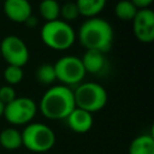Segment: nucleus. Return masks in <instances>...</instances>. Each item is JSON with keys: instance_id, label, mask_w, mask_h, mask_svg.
<instances>
[{"instance_id": "f257e3e1", "label": "nucleus", "mask_w": 154, "mask_h": 154, "mask_svg": "<svg viewBox=\"0 0 154 154\" xmlns=\"http://www.w3.org/2000/svg\"><path fill=\"white\" fill-rule=\"evenodd\" d=\"M76 37L85 51H97L106 54L112 48L114 32L109 22L100 17H91L81 24Z\"/></svg>"}, {"instance_id": "f03ea898", "label": "nucleus", "mask_w": 154, "mask_h": 154, "mask_svg": "<svg viewBox=\"0 0 154 154\" xmlns=\"http://www.w3.org/2000/svg\"><path fill=\"white\" fill-rule=\"evenodd\" d=\"M75 107L73 91L70 87L63 84L52 85L48 88L38 103L42 116L51 120L65 119Z\"/></svg>"}, {"instance_id": "7ed1b4c3", "label": "nucleus", "mask_w": 154, "mask_h": 154, "mask_svg": "<svg viewBox=\"0 0 154 154\" xmlns=\"http://www.w3.org/2000/svg\"><path fill=\"white\" fill-rule=\"evenodd\" d=\"M40 36L43 45L53 51H66L76 41L73 28L61 19L46 22L41 28Z\"/></svg>"}, {"instance_id": "20e7f679", "label": "nucleus", "mask_w": 154, "mask_h": 154, "mask_svg": "<svg viewBox=\"0 0 154 154\" xmlns=\"http://www.w3.org/2000/svg\"><path fill=\"white\" fill-rule=\"evenodd\" d=\"M72 91L75 106L91 114L101 111L108 100L106 89L95 82H82Z\"/></svg>"}, {"instance_id": "39448f33", "label": "nucleus", "mask_w": 154, "mask_h": 154, "mask_svg": "<svg viewBox=\"0 0 154 154\" xmlns=\"http://www.w3.org/2000/svg\"><path fill=\"white\" fill-rule=\"evenodd\" d=\"M22 147L32 153H46L55 144L54 131L43 123H29L20 131Z\"/></svg>"}, {"instance_id": "423d86ee", "label": "nucleus", "mask_w": 154, "mask_h": 154, "mask_svg": "<svg viewBox=\"0 0 154 154\" xmlns=\"http://www.w3.org/2000/svg\"><path fill=\"white\" fill-rule=\"evenodd\" d=\"M53 66L55 70L57 81L66 87L78 85L83 82L87 75L81 58L75 55H64L59 58Z\"/></svg>"}, {"instance_id": "0eeeda50", "label": "nucleus", "mask_w": 154, "mask_h": 154, "mask_svg": "<svg viewBox=\"0 0 154 154\" xmlns=\"http://www.w3.org/2000/svg\"><path fill=\"white\" fill-rule=\"evenodd\" d=\"M37 112L36 102L26 96H17L10 103L5 105L4 118L12 125H26L31 123Z\"/></svg>"}, {"instance_id": "6e6552de", "label": "nucleus", "mask_w": 154, "mask_h": 154, "mask_svg": "<svg viewBox=\"0 0 154 154\" xmlns=\"http://www.w3.org/2000/svg\"><path fill=\"white\" fill-rule=\"evenodd\" d=\"M0 57L7 65L23 67L29 60V48L26 43L16 35H7L0 42Z\"/></svg>"}, {"instance_id": "1a4fd4ad", "label": "nucleus", "mask_w": 154, "mask_h": 154, "mask_svg": "<svg viewBox=\"0 0 154 154\" xmlns=\"http://www.w3.org/2000/svg\"><path fill=\"white\" fill-rule=\"evenodd\" d=\"M132 22L135 37L142 43H150L154 40V11L152 8L137 10Z\"/></svg>"}, {"instance_id": "9d476101", "label": "nucleus", "mask_w": 154, "mask_h": 154, "mask_svg": "<svg viewBox=\"0 0 154 154\" xmlns=\"http://www.w3.org/2000/svg\"><path fill=\"white\" fill-rule=\"evenodd\" d=\"M2 10L5 16L14 23H25L32 16V7L29 0H5Z\"/></svg>"}, {"instance_id": "9b49d317", "label": "nucleus", "mask_w": 154, "mask_h": 154, "mask_svg": "<svg viewBox=\"0 0 154 154\" xmlns=\"http://www.w3.org/2000/svg\"><path fill=\"white\" fill-rule=\"evenodd\" d=\"M67 126L76 134H85L93 126V114L75 107L71 113L65 118Z\"/></svg>"}, {"instance_id": "f8f14e48", "label": "nucleus", "mask_w": 154, "mask_h": 154, "mask_svg": "<svg viewBox=\"0 0 154 154\" xmlns=\"http://www.w3.org/2000/svg\"><path fill=\"white\" fill-rule=\"evenodd\" d=\"M81 60L85 72L90 75H100L105 72L108 65L106 54L97 51H85Z\"/></svg>"}, {"instance_id": "ddd939ff", "label": "nucleus", "mask_w": 154, "mask_h": 154, "mask_svg": "<svg viewBox=\"0 0 154 154\" xmlns=\"http://www.w3.org/2000/svg\"><path fill=\"white\" fill-rule=\"evenodd\" d=\"M129 154H154V137L147 134L136 136L129 146Z\"/></svg>"}, {"instance_id": "4468645a", "label": "nucleus", "mask_w": 154, "mask_h": 154, "mask_svg": "<svg viewBox=\"0 0 154 154\" xmlns=\"http://www.w3.org/2000/svg\"><path fill=\"white\" fill-rule=\"evenodd\" d=\"M0 146L6 150H17L22 147V134L16 128H5L0 132Z\"/></svg>"}, {"instance_id": "2eb2a0df", "label": "nucleus", "mask_w": 154, "mask_h": 154, "mask_svg": "<svg viewBox=\"0 0 154 154\" xmlns=\"http://www.w3.org/2000/svg\"><path fill=\"white\" fill-rule=\"evenodd\" d=\"M75 2L78 7L79 16L91 18L97 17V14L105 8L107 0H76Z\"/></svg>"}, {"instance_id": "dca6fc26", "label": "nucleus", "mask_w": 154, "mask_h": 154, "mask_svg": "<svg viewBox=\"0 0 154 154\" xmlns=\"http://www.w3.org/2000/svg\"><path fill=\"white\" fill-rule=\"evenodd\" d=\"M38 12L46 22L59 19L60 4L58 2V0H41L38 5Z\"/></svg>"}, {"instance_id": "f3484780", "label": "nucleus", "mask_w": 154, "mask_h": 154, "mask_svg": "<svg viewBox=\"0 0 154 154\" xmlns=\"http://www.w3.org/2000/svg\"><path fill=\"white\" fill-rule=\"evenodd\" d=\"M136 12L137 8L130 0H119L114 6V14L120 20H132Z\"/></svg>"}, {"instance_id": "a211bd4d", "label": "nucleus", "mask_w": 154, "mask_h": 154, "mask_svg": "<svg viewBox=\"0 0 154 154\" xmlns=\"http://www.w3.org/2000/svg\"><path fill=\"white\" fill-rule=\"evenodd\" d=\"M35 78L43 85H52L57 81L53 64H41L35 71Z\"/></svg>"}, {"instance_id": "6ab92c4d", "label": "nucleus", "mask_w": 154, "mask_h": 154, "mask_svg": "<svg viewBox=\"0 0 154 154\" xmlns=\"http://www.w3.org/2000/svg\"><path fill=\"white\" fill-rule=\"evenodd\" d=\"M23 77H24V72H23V67H20V66L7 65L4 70V79H5L6 84H8V85L13 87V85L20 83Z\"/></svg>"}, {"instance_id": "aec40b11", "label": "nucleus", "mask_w": 154, "mask_h": 154, "mask_svg": "<svg viewBox=\"0 0 154 154\" xmlns=\"http://www.w3.org/2000/svg\"><path fill=\"white\" fill-rule=\"evenodd\" d=\"M79 17V11L75 1H66L60 5V14L59 19L69 23Z\"/></svg>"}, {"instance_id": "412c9836", "label": "nucleus", "mask_w": 154, "mask_h": 154, "mask_svg": "<svg viewBox=\"0 0 154 154\" xmlns=\"http://www.w3.org/2000/svg\"><path fill=\"white\" fill-rule=\"evenodd\" d=\"M17 97L16 95V91H14V88L12 85H8V84H4L0 87V101L4 103V105H7L10 103L12 100H14Z\"/></svg>"}, {"instance_id": "4be33fe9", "label": "nucleus", "mask_w": 154, "mask_h": 154, "mask_svg": "<svg viewBox=\"0 0 154 154\" xmlns=\"http://www.w3.org/2000/svg\"><path fill=\"white\" fill-rule=\"evenodd\" d=\"M137 10H141V8H149V6L153 4L154 0H130Z\"/></svg>"}, {"instance_id": "5701e85b", "label": "nucleus", "mask_w": 154, "mask_h": 154, "mask_svg": "<svg viewBox=\"0 0 154 154\" xmlns=\"http://www.w3.org/2000/svg\"><path fill=\"white\" fill-rule=\"evenodd\" d=\"M4 109H5V105L0 101V118L4 117Z\"/></svg>"}, {"instance_id": "b1692460", "label": "nucleus", "mask_w": 154, "mask_h": 154, "mask_svg": "<svg viewBox=\"0 0 154 154\" xmlns=\"http://www.w3.org/2000/svg\"><path fill=\"white\" fill-rule=\"evenodd\" d=\"M0 58H1V57H0Z\"/></svg>"}]
</instances>
